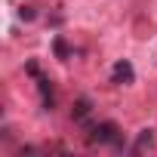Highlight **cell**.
<instances>
[{
  "mask_svg": "<svg viewBox=\"0 0 157 157\" xmlns=\"http://www.w3.org/2000/svg\"><path fill=\"white\" fill-rule=\"evenodd\" d=\"M132 80H136V68H132V62H126V59L114 62V68H111V83H114V86H129Z\"/></svg>",
  "mask_w": 157,
  "mask_h": 157,
  "instance_id": "7a4b0ae2",
  "label": "cell"
},
{
  "mask_svg": "<svg viewBox=\"0 0 157 157\" xmlns=\"http://www.w3.org/2000/svg\"><path fill=\"white\" fill-rule=\"evenodd\" d=\"M90 111H93V102H90V99H77V102L71 105V117H74V120H86Z\"/></svg>",
  "mask_w": 157,
  "mask_h": 157,
  "instance_id": "5b68a950",
  "label": "cell"
},
{
  "mask_svg": "<svg viewBox=\"0 0 157 157\" xmlns=\"http://www.w3.org/2000/svg\"><path fill=\"white\" fill-rule=\"evenodd\" d=\"M37 90H40V99H43V108L52 111L56 108V90H52V80L43 74H37Z\"/></svg>",
  "mask_w": 157,
  "mask_h": 157,
  "instance_id": "3957f363",
  "label": "cell"
},
{
  "mask_svg": "<svg viewBox=\"0 0 157 157\" xmlns=\"http://www.w3.org/2000/svg\"><path fill=\"white\" fill-rule=\"evenodd\" d=\"M52 49H56V56H59L62 62L71 56V46H68V40H65V37H56V40H52Z\"/></svg>",
  "mask_w": 157,
  "mask_h": 157,
  "instance_id": "8992f818",
  "label": "cell"
},
{
  "mask_svg": "<svg viewBox=\"0 0 157 157\" xmlns=\"http://www.w3.org/2000/svg\"><path fill=\"white\" fill-rule=\"evenodd\" d=\"M83 139L90 145H114V148H126L123 132L114 120H102V123H86L83 126Z\"/></svg>",
  "mask_w": 157,
  "mask_h": 157,
  "instance_id": "6da1fadb",
  "label": "cell"
},
{
  "mask_svg": "<svg viewBox=\"0 0 157 157\" xmlns=\"http://www.w3.org/2000/svg\"><path fill=\"white\" fill-rule=\"evenodd\" d=\"M19 16H22V19H34V6H22Z\"/></svg>",
  "mask_w": 157,
  "mask_h": 157,
  "instance_id": "52a82bcc",
  "label": "cell"
},
{
  "mask_svg": "<svg viewBox=\"0 0 157 157\" xmlns=\"http://www.w3.org/2000/svg\"><path fill=\"white\" fill-rule=\"evenodd\" d=\"M151 148H154V136H151V129H139L132 151H136V154H145V151H151Z\"/></svg>",
  "mask_w": 157,
  "mask_h": 157,
  "instance_id": "277c9868",
  "label": "cell"
}]
</instances>
